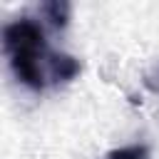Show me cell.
<instances>
[{"instance_id": "obj_2", "label": "cell", "mask_w": 159, "mask_h": 159, "mask_svg": "<svg viewBox=\"0 0 159 159\" xmlns=\"http://www.w3.org/2000/svg\"><path fill=\"white\" fill-rule=\"evenodd\" d=\"M70 10H72L70 2H60V0L45 2V5H40V17L50 27H65L67 20H70Z\"/></svg>"}, {"instance_id": "obj_1", "label": "cell", "mask_w": 159, "mask_h": 159, "mask_svg": "<svg viewBox=\"0 0 159 159\" xmlns=\"http://www.w3.org/2000/svg\"><path fill=\"white\" fill-rule=\"evenodd\" d=\"M47 22L42 17H15L2 27V52L20 84L32 92L72 82L82 72V62L62 52L47 40Z\"/></svg>"}, {"instance_id": "obj_4", "label": "cell", "mask_w": 159, "mask_h": 159, "mask_svg": "<svg viewBox=\"0 0 159 159\" xmlns=\"http://www.w3.org/2000/svg\"><path fill=\"white\" fill-rule=\"evenodd\" d=\"M144 87H147L152 94H157V97H159V62H157V65L144 75Z\"/></svg>"}, {"instance_id": "obj_3", "label": "cell", "mask_w": 159, "mask_h": 159, "mask_svg": "<svg viewBox=\"0 0 159 159\" xmlns=\"http://www.w3.org/2000/svg\"><path fill=\"white\" fill-rule=\"evenodd\" d=\"M104 159H152V152L147 144H127L107 152Z\"/></svg>"}]
</instances>
